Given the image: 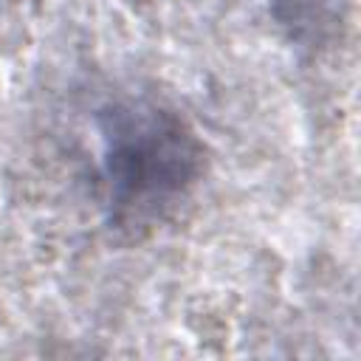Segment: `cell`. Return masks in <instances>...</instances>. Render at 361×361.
Wrapping results in <instances>:
<instances>
[{"label":"cell","instance_id":"cell-1","mask_svg":"<svg viewBox=\"0 0 361 361\" xmlns=\"http://www.w3.org/2000/svg\"><path fill=\"white\" fill-rule=\"evenodd\" d=\"M102 178L113 223L155 226L195 189L203 144L186 118L149 96H127L102 110Z\"/></svg>","mask_w":361,"mask_h":361},{"label":"cell","instance_id":"cell-2","mask_svg":"<svg viewBox=\"0 0 361 361\" xmlns=\"http://www.w3.org/2000/svg\"><path fill=\"white\" fill-rule=\"evenodd\" d=\"M279 20L293 28L296 37H322L338 17V0H274Z\"/></svg>","mask_w":361,"mask_h":361}]
</instances>
